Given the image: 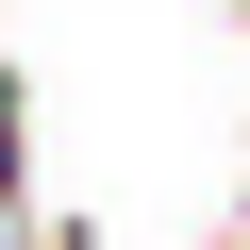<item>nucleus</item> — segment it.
Wrapping results in <instances>:
<instances>
[{"mask_svg":"<svg viewBox=\"0 0 250 250\" xmlns=\"http://www.w3.org/2000/svg\"><path fill=\"white\" fill-rule=\"evenodd\" d=\"M0 250H34V233H17V217H0Z\"/></svg>","mask_w":250,"mask_h":250,"instance_id":"nucleus-1","label":"nucleus"}]
</instances>
